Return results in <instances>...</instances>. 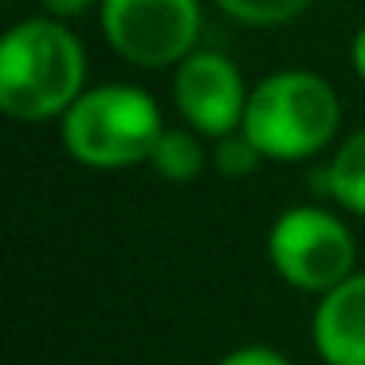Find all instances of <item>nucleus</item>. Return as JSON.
Returning <instances> with one entry per match:
<instances>
[{"mask_svg":"<svg viewBox=\"0 0 365 365\" xmlns=\"http://www.w3.org/2000/svg\"><path fill=\"white\" fill-rule=\"evenodd\" d=\"M87 91V56L56 16H28L0 40V110L16 122L63 118Z\"/></svg>","mask_w":365,"mask_h":365,"instance_id":"nucleus-1","label":"nucleus"},{"mask_svg":"<svg viewBox=\"0 0 365 365\" xmlns=\"http://www.w3.org/2000/svg\"><path fill=\"white\" fill-rule=\"evenodd\" d=\"M59 138L63 150L87 169H130L150 161L161 130V110L150 91L134 83H103L87 87L71 106H67Z\"/></svg>","mask_w":365,"mask_h":365,"instance_id":"nucleus-2","label":"nucleus"},{"mask_svg":"<svg viewBox=\"0 0 365 365\" xmlns=\"http://www.w3.org/2000/svg\"><path fill=\"white\" fill-rule=\"evenodd\" d=\"M341 98L314 71H275L247 98L244 134L267 161H307L338 138Z\"/></svg>","mask_w":365,"mask_h":365,"instance_id":"nucleus-3","label":"nucleus"},{"mask_svg":"<svg viewBox=\"0 0 365 365\" xmlns=\"http://www.w3.org/2000/svg\"><path fill=\"white\" fill-rule=\"evenodd\" d=\"M267 259L283 283L307 294H326L354 275V232L318 205H294L267 232Z\"/></svg>","mask_w":365,"mask_h":365,"instance_id":"nucleus-4","label":"nucleus"},{"mask_svg":"<svg viewBox=\"0 0 365 365\" xmlns=\"http://www.w3.org/2000/svg\"><path fill=\"white\" fill-rule=\"evenodd\" d=\"M98 24L118 59L161 71L197 51L200 0H103Z\"/></svg>","mask_w":365,"mask_h":365,"instance_id":"nucleus-5","label":"nucleus"},{"mask_svg":"<svg viewBox=\"0 0 365 365\" xmlns=\"http://www.w3.org/2000/svg\"><path fill=\"white\" fill-rule=\"evenodd\" d=\"M247 98L244 75L220 51H192L173 71V103L181 110L185 126H192L200 138H224L244 126Z\"/></svg>","mask_w":365,"mask_h":365,"instance_id":"nucleus-6","label":"nucleus"},{"mask_svg":"<svg viewBox=\"0 0 365 365\" xmlns=\"http://www.w3.org/2000/svg\"><path fill=\"white\" fill-rule=\"evenodd\" d=\"M310 338L326 365H365V271L318 294Z\"/></svg>","mask_w":365,"mask_h":365,"instance_id":"nucleus-7","label":"nucleus"},{"mask_svg":"<svg viewBox=\"0 0 365 365\" xmlns=\"http://www.w3.org/2000/svg\"><path fill=\"white\" fill-rule=\"evenodd\" d=\"M318 189L346 212L365 216V126L341 138L334 158L318 169Z\"/></svg>","mask_w":365,"mask_h":365,"instance_id":"nucleus-8","label":"nucleus"},{"mask_svg":"<svg viewBox=\"0 0 365 365\" xmlns=\"http://www.w3.org/2000/svg\"><path fill=\"white\" fill-rule=\"evenodd\" d=\"M205 161H208V153H205V145H200L197 130L192 126L189 130L165 126L145 165H153V173H161L165 181H192V177L205 169Z\"/></svg>","mask_w":365,"mask_h":365,"instance_id":"nucleus-9","label":"nucleus"},{"mask_svg":"<svg viewBox=\"0 0 365 365\" xmlns=\"http://www.w3.org/2000/svg\"><path fill=\"white\" fill-rule=\"evenodd\" d=\"M310 4H314V0H216V9H220L224 16L240 20V24H252V28L291 24V20H299Z\"/></svg>","mask_w":365,"mask_h":365,"instance_id":"nucleus-10","label":"nucleus"},{"mask_svg":"<svg viewBox=\"0 0 365 365\" xmlns=\"http://www.w3.org/2000/svg\"><path fill=\"white\" fill-rule=\"evenodd\" d=\"M259 161H267L259 153V145L244 134V130H232V134L216 138V150H212V165L220 177L228 181H240V177H252L259 169Z\"/></svg>","mask_w":365,"mask_h":365,"instance_id":"nucleus-11","label":"nucleus"},{"mask_svg":"<svg viewBox=\"0 0 365 365\" xmlns=\"http://www.w3.org/2000/svg\"><path fill=\"white\" fill-rule=\"evenodd\" d=\"M216 365H291V361L271 346H236V349H228Z\"/></svg>","mask_w":365,"mask_h":365,"instance_id":"nucleus-12","label":"nucleus"},{"mask_svg":"<svg viewBox=\"0 0 365 365\" xmlns=\"http://www.w3.org/2000/svg\"><path fill=\"white\" fill-rule=\"evenodd\" d=\"M43 12L56 20H71V16H83L87 9H95V4H103V0H40Z\"/></svg>","mask_w":365,"mask_h":365,"instance_id":"nucleus-13","label":"nucleus"},{"mask_svg":"<svg viewBox=\"0 0 365 365\" xmlns=\"http://www.w3.org/2000/svg\"><path fill=\"white\" fill-rule=\"evenodd\" d=\"M349 63H354L357 79L365 83V24L354 32V43H349Z\"/></svg>","mask_w":365,"mask_h":365,"instance_id":"nucleus-14","label":"nucleus"}]
</instances>
